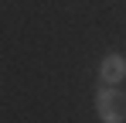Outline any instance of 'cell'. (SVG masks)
I'll return each instance as SVG.
<instances>
[{"label": "cell", "mask_w": 126, "mask_h": 123, "mask_svg": "<svg viewBox=\"0 0 126 123\" xmlns=\"http://www.w3.org/2000/svg\"><path fill=\"white\" fill-rule=\"evenodd\" d=\"M95 113L102 123H126V92L116 85H102L95 92Z\"/></svg>", "instance_id": "1"}, {"label": "cell", "mask_w": 126, "mask_h": 123, "mask_svg": "<svg viewBox=\"0 0 126 123\" xmlns=\"http://www.w3.org/2000/svg\"><path fill=\"white\" fill-rule=\"evenodd\" d=\"M99 79L106 82V85H119V82L126 79V58L123 55H106L102 58V65H99Z\"/></svg>", "instance_id": "2"}]
</instances>
